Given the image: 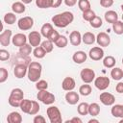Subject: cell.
Segmentation results:
<instances>
[{"instance_id": "47", "label": "cell", "mask_w": 123, "mask_h": 123, "mask_svg": "<svg viewBox=\"0 0 123 123\" xmlns=\"http://www.w3.org/2000/svg\"><path fill=\"white\" fill-rule=\"evenodd\" d=\"M100 5L103 8H110L113 5V0H100Z\"/></svg>"}, {"instance_id": "38", "label": "cell", "mask_w": 123, "mask_h": 123, "mask_svg": "<svg viewBox=\"0 0 123 123\" xmlns=\"http://www.w3.org/2000/svg\"><path fill=\"white\" fill-rule=\"evenodd\" d=\"M89 24H90L91 27L97 29V28H99V27H101V26L103 25V21H102V18H101V17L95 15V16L89 21Z\"/></svg>"}, {"instance_id": "37", "label": "cell", "mask_w": 123, "mask_h": 123, "mask_svg": "<svg viewBox=\"0 0 123 123\" xmlns=\"http://www.w3.org/2000/svg\"><path fill=\"white\" fill-rule=\"evenodd\" d=\"M67 43H68V39L64 36H60V37L55 42L56 46L59 47V48H64L65 46H67Z\"/></svg>"}, {"instance_id": "16", "label": "cell", "mask_w": 123, "mask_h": 123, "mask_svg": "<svg viewBox=\"0 0 123 123\" xmlns=\"http://www.w3.org/2000/svg\"><path fill=\"white\" fill-rule=\"evenodd\" d=\"M75 86H76V83H75V80L72 77H65L63 79L62 83V87L65 91L73 90Z\"/></svg>"}, {"instance_id": "14", "label": "cell", "mask_w": 123, "mask_h": 123, "mask_svg": "<svg viewBox=\"0 0 123 123\" xmlns=\"http://www.w3.org/2000/svg\"><path fill=\"white\" fill-rule=\"evenodd\" d=\"M12 30L10 29H7V30H4L1 34H0V44L2 46H9L10 43H11V40H12Z\"/></svg>"}, {"instance_id": "17", "label": "cell", "mask_w": 123, "mask_h": 123, "mask_svg": "<svg viewBox=\"0 0 123 123\" xmlns=\"http://www.w3.org/2000/svg\"><path fill=\"white\" fill-rule=\"evenodd\" d=\"M69 41L73 46H79L82 42V35L79 31H72L69 35Z\"/></svg>"}, {"instance_id": "6", "label": "cell", "mask_w": 123, "mask_h": 123, "mask_svg": "<svg viewBox=\"0 0 123 123\" xmlns=\"http://www.w3.org/2000/svg\"><path fill=\"white\" fill-rule=\"evenodd\" d=\"M80 77L82 79V81L86 84H90L92 83V81H94L95 79V72L93 69L90 68H84L81 73H80Z\"/></svg>"}, {"instance_id": "35", "label": "cell", "mask_w": 123, "mask_h": 123, "mask_svg": "<svg viewBox=\"0 0 123 123\" xmlns=\"http://www.w3.org/2000/svg\"><path fill=\"white\" fill-rule=\"evenodd\" d=\"M79 92H80V94L83 95V96H87V95H89V94L91 93V86H90L88 84H86V83H85V85H82V86H80Z\"/></svg>"}, {"instance_id": "26", "label": "cell", "mask_w": 123, "mask_h": 123, "mask_svg": "<svg viewBox=\"0 0 123 123\" xmlns=\"http://www.w3.org/2000/svg\"><path fill=\"white\" fill-rule=\"evenodd\" d=\"M12 10L14 13H23L26 10V7L23 2H14L12 5Z\"/></svg>"}, {"instance_id": "29", "label": "cell", "mask_w": 123, "mask_h": 123, "mask_svg": "<svg viewBox=\"0 0 123 123\" xmlns=\"http://www.w3.org/2000/svg\"><path fill=\"white\" fill-rule=\"evenodd\" d=\"M88 107L89 105L86 102H82L77 107V111L80 115H86L88 113Z\"/></svg>"}, {"instance_id": "18", "label": "cell", "mask_w": 123, "mask_h": 123, "mask_svg": "<svg viewBox=\"0 0 123 123\" xmlns=\"http://www.w3.org/2000/svg\"><path fill=\"white\" fill-rule=\"evenodd\" d=\"M79 94L73 90H70L65 94V100L69 105H76L79 102Z\"/></svg>"}, {"instance_id": "25", "label": "cell", "mask_w": 123, "mask_h": 123, "mask_svg": "<svg viewBox=\"0 0 123 123\" xmlns=\"http://www.w3.org/2000/svg\"><path fill=\"white\" fill-rule=\"evenodd\" d=\"M32 105H33V101H31L29 99H23L21 104H20V106H19V108L24 113H28L29 114V112L31 111V108H32Z\"/></svg>"}, {"instance_id": "22", "label": "cell", "mask_w": 123, "mask_h": 123, "mask_svg": "<svg viewBox=\"0 0 123 123\" xmlns=\"http://www.w3.org/2000/svg\"><path fill=\"white\" fill-rule=\"evenodd\" d=\"M82 41L86 44V45H91L93 44L95 41H96V37L94 36L93 33H90V32H86L83 35L82 37Z\"/></svg>"}, {"instance_id": "44", "label": "cell", "mask_w": 123, "mask_h": 123, "mask_svg": "<svg viewBox=\"0 0 123 123\" xmlns=\"http://www.w3.org/2000/svg\"><path fill=\"white\" fill-rule=\"evenodd\" d=\"M8 76H9L8 70L4 67H1L0 68V83L3 84L4 82H6V80L8 79Z\"/></svg>"}, {"instance_id": "58", "label": "cell", "mask_w": 123, "mask_h": 123, "mask_svg": "<svg viewBox=\"0 0 123 123\" xmlns=\"http://www.w3.org/2000/svg\"><path fill=\"white\" fill-rule=\"evenodd\" d=\"M122 19H123V14H122Z\"/></svg>"}, {"instance_id": "2", "label": "cell", "mask_w": 123, "mask_h": 123, "mask_svg": "<svg viewBox=\"0 0 123 123\" xmlns=\"http://www.w3.org/2000/svg\"><path fill=\"white\" fill-rule=\"evenodd\" d=\"M41 71H42V65L39 62H31L28 64V73H27L29 81L33 83H37L41 76Z\"/></svg>"}, {"instance_id": "43", "label": "cell", "mask_w": 123, "mask_h": 123, "mask_svg": "<svg viewBox=\"0 0 123 123\" xmlns=\"http://www.w3.org/2000/svg\"><path fill=\"white\" fill-rule=\"evenodd\" d=\"M39 110H40L39 104L37 101H33V105H32V108H31V111H30L29 114L30 115H35L39 111Z\"/></svg>"}, {"instance_id": "30", "label": "cell", "mask_w": 123, "mask_h": 123, "mask_svg": "<svg viewBox=\"0 0 123 123\" xmlns=\"http://www.w3.org/2000/svg\"><path fill=\"white\" fill-rule=\"evenodd\" d=\"M100 113V107L97 103H91L88 107V114L91 116H97Z\"/></svg>"}, {"instance_id": "33", "label": "cell", "mask_w": 123, "mask_h": 123, "mask_svg": "<svg viewBox=\"0 0 123 123\" xmlns=\"http://www.w3.org/2000/svg\"><path fill=\"white\" fill-rule=\"evenodd\" d=\"M36 5L40 9L52 8V0H36Z\"/></svg>"}, {"instance_id": "45", "label": "cell", "mask_w": 123, "mask_h": 123, "mask_svg": "<svg viewBox=\"0 0 123 123\" xmlns=\"http://www.w3.org/2000/svg\"><path fill=\"white\" fill-rule=\"evenodd\" d=\"M60 34L58 33V31H56V30H53L52 31V33L50 34V36L48 37V38L47 39H49V40H51L53 43H55L56 41H57V39L60 37Z\"/></svg>"}, {"instance_id": "8", "label": "cell", "mask_w": 123, "mask_h": 123, "mask_svg": "<svg viewBox=\"0 0 123 123\" xmlns=\"http://www.w3.org/2000/svg\"><path fill=\"white\" fill-rule=\"evenodd\" d=\"M94 86L99 90H105L110 86V79L106 76H100L94 79Z\"/></svg>"}, {"instance_id": "21", "label": "cell", "mask_w": 123, "mask_h": 123, "mask_svg": "<svg viewBox=\"0 0 123 123\" xmlns=\"http://www.w3.org/2000/svg\"><path fill=\"white\" fill-rule=\"evenodd\" d=\"M104 17H105V20L108 23H111V24H113L114 22H116L118 20V14L114 11H108V12H106Z\"/></svg>"}, {"instance_id": "50", "label": "cell", "mask_w": 123, "mask_h": 123, "mask_svg": "<svg viewBox=\"0 0 123 123\" xmlns=\"http://www.w3.org/2000/svg\"><path fill=\"white\" fill-rule=\"evenodd\" d=\"M63 1L67 7H73L77 4V0H63Z\"/></svg>"}, {"instance_id": "55", "label": "cell", "mask_w": 123, "mask_h": 123, "mask_svg": "<svg viewBox=\"0 0 123 123\" xmlns=\"http://www.w3.org/2000/svg\"><path fill=\"white\" fill-rule=\"evenodd\" d=\"M119 123H123V118H121V119L119 120Z\"/></svg>"}, {"instance_id": "19", "label": "cell", "mask_w": 123, "mask_h": 123, "mask_svg": "<svg viewBox=\"0 0 123 123\" xmlns=\"http://www.w3.org/2000/svg\"><path fill=\"white\" fill-rule=\"evenodd\" d=\"M86 58H87V56H86V54L84 51H77L72 56L73 62L75 63H78V64H81L84 62H86Z\"/></svg>"}, {"instance_id": "13", "label": "cell", "mask_w": 123, "mask_h": 123, "mask_svg": "<svg viewBox=\"0 0 123 123\" xmlns=\"http://www.w3.org/2000/svg\"><path fill=\"white\" fill-rule=\"evenodd\" d=\"M28 73V66L24 63H18L15 65L13 69V74L17 79H21L25 77V75Z\"/></svg>"}, {"instance_id": "12", "label": "cell", "mask_w": 123, "mask_h": 123, "mask_svg": "<svg viewBox=\"0 0 123 123\" xmlns=\"http://www.w3.org/2000/svg\"><path fill=\"white\" fill-rule=\"evenodd\" d=\"M88 56L93 61H100L104 57V50L99 46L92 47L88 52Z\"/></svg>"}, {"instance_id": "11", "label": "cell", "mask_w": 123, "mask_h": 123, "mask_svg": "<svg viewBox=\"0 0 123 123\" xmlns=\"http://www.w3.org/2000/svg\"><path fill=\"white\" fill-rule=\"evenodd\" d=\"M101 103L105 106H112L115 102V97L110 92H102L99 96Z\"/></svg>"}, {"instance_id": "7", "label": "cell", "mask_w": 123, "mask_h": 123, "mask_svg": "<svg viewBox=\"0 0 123 123\" xmlns=\"http://www.w3.org/2000/svg\"><path fill=\"white\" fill-rule=\"evenodd\" d=\"M17 26L22 31H28L34 26V19L31 16H24L18 20Z\"/></svg>"}, {"instance_id": "52", "label": "cell", "mask_w": 123, "mask_h": 123, "mask_svg": "<svg viewBox=\"0 0 123 123\" xmlns=\"http://www.w3.org/2000/svg\"><path fill=\"white\" fill-rule=\"evenodd\" d=\"M68 122H74V123H77V122H78V123H82V119L79 118V117H73L72 119L66 121V123H68Z\"/></svg>"}, {"instance_id": "51", "label": "cell", "mask_w": 123, "mask_h": 123, "mask_svg": "<svg viewBox=\"0 0 123 123\" xmlns=\"http://www.w3.org/2000/svg\"><path fill=\"white\" fill-rule=\"evenodd\" d=\"M62 0H52V8H58L61 6Z\"/></svg>"}, {"instance_id": "23", "label": "cell", "mask_w": 123, "mask_h": 123, "mask_svg": "<svg viewBox=\"0 0 123 123\" xmlns=\"http://www.w3.org/2000/svg\"><path fill=\"white\" fill-rule=\"evenodd\" d=\"M111 112L113 117L123 118V105H121V104L113 105L111 110Z\"/></svg>"}, {"instance_id": "31", "label": "cell", "mask_w": 123, "mask_h": 123, "mask_svg": "<svg viewBox=\"0 0 123 123\" xmlns=\"http://www.w3.org/2000/svg\"><path fill=\"white\" fill-rule=\"evenodd\" d=\"M4 22L9 24V25H12L13 23H15L16 21V15L12 12H7L5 15H4Z\"/></svg>"}, {"instance_id": "48", "label": "cell", "mask_w": 123, "mask_h": 123, "mask_svg": "<svg viewBox=\"0 0 123 123\" xmlns=\"http://www.w3.org/2000/svg\"><path fill=\"white\" fill-rule=\"evenodd\" d=\"M33 122L34 123H45L46 119L42 115H36L34 117V119H33Z\"/></svg>"}, {"instance_id": "20", "label": "cell", "mask_w": 123, "mask_h": 123, "mask_svg": "<svg viewBox=\"0 0 123 123\" xmlns=\"http://www.w3.org/2000/svg\"><path fill=\"white\" fill-rule=\"evenodd\" d=\"M8 123H21L22 122V116L17 111H12L7 116Z\"/></svg>"}, {"instance_id": "42", "label": "cell", "mask_w": 123, "mask_h": 123, "mask_svg": "<svg viewBox=\"0 0 123 123\" xmlns=\"http://www.w3.org/2000/svg\"><path fill=\"white\" fill-rule=\"evenodd\" d=\"M36 87L37 90H45L48 88V83L44 80H38L36 84Z\"/></svg>"}, {"instance_id": "1", "label": "cell", "mask_w": 123, "mask_h": 123, "mask_svg": "<svg viewBox=\"0 0 123 123\" xmlns=\"http://www.w3.org/2000/svg\"><path fill=\"white\" fill-rule=\"evenodd\" d=\"M52 22L58 28H65L74 20V15L71 12H63L62 13H58L52 17Z\"/></svg>"}, {"instance_id": "40", "label": "cell", "mask_w": 123, "mask_h": 123, "mask_svg": "<svg viewBox=\"0 0 123 123\" xmlns=\"http://www.w3.org/2000/svg\"><path fill=\"white\" fill-rule=\"evenodd\" d=\"M40 46L46 51V53H50L53 50V42L49 39H46L40 43Z\"/></svg>"}, {"instance_id": "46", "label": "cell", "mask_w": 123, "mask_h": 123, "mask_svg": "<svg viewBox=\"0 0 123 123\" xmlns=\"http://www.w3.org/2000/svg\"><path fill=\"white\" fill-rule=\"evenodd\" d=\"M10 59V53L8 50H5V49H1L0 50V61L4 62V61H7Z\"/></svg>"}, {"instance_id": "3", "label": "cell", "mask_w": 123, "mask_h": 123, "mask_svg": "<svg viewBox=\"0 0 123 123\" xmlns=\"http://www.w3.org/2000/svg\"><path fill=\"white\" fill-rule=\"evenodd\" d=\"M24 99V93H23V90L21 88H13L11 93H10V96H9V99H8V102L9 104L13 107V108H17L20 106L22 100Z\"/></svg>"}, {"instance_id": "39", "label": "cell", "mask_w": 123, "mask_h": 123, "mask_svg": "<svg viewBox=\"0 0 123 123\" xmlns=\"http://www.w3.org/2000/svg\"><path fill=\"white\" fill-rule=\"evenodd\" d=\"M32 45L31 44H24L23 46H21V47H19V54H21V55H24V56H28V55H30L31 54V52H32Z\"/></svg>"}, {"instance_id": "53", "label": "cell", "mask_w": 123, "mask_h": 123, "mask_svg": "<svg viewBox=\"0 0 123 123\" xmlns=\"http://www.w3.org/2000/svg\"><path fill=\"white\" fill-rule=\"evenodd\" d=\"M33 0H21V2H23L24 4H30Z\"/></svg>"}, {"instance_id": "27", "label": "cell", "mask_w": 123, "mask_h": 123, "mask_svg": "<svg viewBox=\"0 0 123 123\" xmlns=\"http://www.w3.org/2000/svg\"><path fill=\"white\" fill-rule=\"evenodd\" d=\"M111 77L115 81H120L123 78V70L119 67H112L111 71Z\"/></svg>"}, {"instance_id": "32", "label": "cell", "mask_w": 123, "mask_h": 123, "mask_svg": "<svg viewBox=\"0 0 123 123\" xmlns=\"http://www.w3.org/2000/svg\"><path fill=\"white\" fill-rule=\"evenodd\" d=\"M33 54H34V56H35L37 59H42V58L45 57V55H46L47 53H46V51L39 45V46H37V47H35V49H34V51H33Z\"/></svg>"}, {"instance_id": "9", "label": "cell", "mask_w": 123, "mask_h": 123, "mask_svg": "<svg viewBox=\"0 0 123 123\" xmlns=\"http://www.w3.org/2000/svg\"><path fill=\"white\" fill-rule=\"evenodd\" d=\"M28 40L33 47H37L41 43V34L37 31H32L28 35Z\"/></svg>"}, {"instance_id": "24", "label": "cell", "mask_w": 123, "mask_h": 123, "mask_svg": "<svg viewBox=\"0 0 123 123\" xmlns=\"http://www.w3.org/2000/svg\"><path fill=\"white\" fill-rule=\"evenodd\" d=\"M54 30L52 24L50 23H44L42 26H41V29H40V34L42 37L48 38V37L50 36V34L52 33V31Z\"/></svg>"}, {"instance_id": "56", "label": "cell", "mask_w": 123, "mask_h": 123, "mask_svg": "<svg viewBox=\"0 0 123 123\" xmlns=\"http://www.w3.org/2000/svg\"><path fill=\"white\" fill-rule=\"evenodd\" d=\"M121 10H122V12H123V4L121 5Z\"/></svg>"}, {"instance_id": "34", "label": "cell", "mask_w": 123, "mask_h": 123, "mask_svg": "<svg viewBox=\"0 0 123 123\" xmlns=\"http://www.w3.org/2000/svg\"><path fill=\"white\" fill-rule=\"evenodd\" d=\"M78 7L84 12L86 11L90 10V2L88 0H78Z\"/></svg>"}, {"instance_id": "5", "label": "cell", "mask_w": 123, "mask_h": 123, "mask_svg": "<svg viewBox=\"0 0 123 123\" xmlns=\"http://www.w3.org/2000/svg\"><path fill=\"white\" fill-rule=\"evenodd\" d=\"M37 98L38 101L42 102L45 105H51L55 102V95L51 92H48L47 89L45 90H38Z\"/></svg>"}, {"instance_id": "54", "label": "cell", "mask_w": 123, "mask_h": 123, "mask_svg": "<svg viewBox=\"0 0 123 123\" xmlns=\"http://www.w3.org/2000/svg\"><path fill=\"white\" fill-rule=\"evenodd\" d=\"M88 122H89V123H92V122H95V123H98V122H99V120H97V119H93V118H92V119H90V120H89Z\"/></svg>"}, {"instance_id": "57", "label": "cell", "mask_w": 123, "mask_h": 123, "mask_svg": "<svg viewBox=\"0 0 123 123\" xmlns=\"http://www.w3.org/2000/svg\"><path fill=\"white\" fill-rule=\"evenodd\" d=\"M122 64H123V58H122Z\"/></svg>"}, {"instance_id": "36", "label": "cell", "mask_w": 123, "mask_h": 123, "mask_svg": "<svg viewBox=\"0 0 123 123\" xmlns=\"http://www.w3.org/2000/svg\"><path fill=\"white\" fill-rule=\"evenodd\" d=\"M112 30L116 35H122L123 34V22L117 20L112 24Z\"/></svg>"}, {"instance_id": "10", "label": "cell", "mask_w": 123, "mask_h": 123, "mask_svg": "<svg viewBox=\"0 0 123 123\" xmlns=\"http://www.w3.org/2000/svg\"><path fill=\"white\" fill-rule=\"evenodd\" d=\"M96 42L100 47H108L111 43V37L107 33L101 32L96 37Z\"/></svg>"}, {"instance_id": "15", "label": "cell", "mask_w": 123, "mask_h": 123, "mask_svg": "<svg viewBox=\"0 0 123 123\" xmlns=\"http://www.w3.org/2000/svg\"><path fill=\"white\" fill-rule=\"evenodd\" d=\"M12 44L14 46L21 47L24 44H26V42H27V37L24 34H22V33L15 34L12 37Z\"/></svg>"}, {"instance_id": "4", "label": "cell", "mask_w": 123, "mask_h": 123, "mask_svg": "<svg viewBox=\"0 0 123 123\" xmlns=\"http://www.w3.org/2000/svg\"><path fill=\"white\" fill-rule=\"evenodd\" d=\"M46 113H47V116L51 123H61L62 121V113H61L59 108L56 106H50L47 109Z\"/></svg>"}, {"instance_id": "41", "label": "cell", "mask_w": 123, "mask_h": 123, "mask_svg": "<svg viewBox=\"0 0 123 123\" xmlns=\"http://www.w3.org/2000/svg\"><path fill=\"white\" fill-rule=\"evenodd\" d=\"M94 16H95V12H94L91 9L83 12V19L86 20V21H88V22H89Z\"/></svg>"}, {"instance_id": "49", "label": "cell", "mask_w": 123, "mask_h": 123, "mask_svg": "<svg viewBox=\"0 0 123 123\" xmlns=\"http://www.w3.org/2000/svg\"><path fill=\"white\" fill-rule=\"evenodd\" d=\"M115 90H116V92H118V93H123V82H119V83L116 85Z\"/></svg>"}, {"instance_id": "28", "label": "cell", "mask_w": 123, "mask_h": 123, "mask_svg": "<svg viewBox=\"0 0 123 123\" xmlns=\"http://www.w3.org/2000/svg\"><path fill=\"white\" fill-rule=\"evenodd\" d=\"M115 62H116L115 58L112 57V56H107L103 60V65L105 67H107V68H112V67H114Z\"/></svg>"}]
</instances>
